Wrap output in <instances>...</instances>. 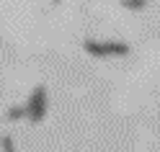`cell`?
<instances>
[{
    "instance_id": "1",
    "label": "cell",
    "mask_w": 160,
    "mask_h": 152,
    "mask_svg": "<svg viewBox=\"0 0 160 152\" xmlns=\"http://www.w3.org/2000/svg\"><path fill=\"white\" fill-rule=\"evenodd\" d=\"M83 49L91 57H124V54H129V47L122 42H93V39H85Z\"/></svg>"
},
{
    "instance_id": "5",
    "label": "cell",
    "mask_w": 160,
    "mask_h": 152,
    "mask_svg": "<svg viewBox=\"0 0 160 152\" xmlns=\"http://www.w3.org/2000/svg\"><path fill=\"white\" fill-rule=\"evenodd\" d=\"M0 150H3V152H16V147H13V142L8 139V137H3V139H0Z\"/></svg>"
},
{
    "instance_id": "6",
    "label": "cell",
    "mask_w": 160,
    "mask_h": 152,
    "mask_svg": "<svg viewBox=\"0 0 160 152\" xmlns=\"http://www.w3.org/2000/svg\"><path fill=\"white\" fill-rule=\"evenodd\" d=\"M52 3H54V5H57V3H62V0H52Z\"/></svg>"
},
{
    "instance_id": "2",
    "label": "cell",
    "mask_w": 160,
    "mask_h": 152,
    "mask_svg": "<svg viewBox=\"0 0 160 152\" xmlns=\"http://www.w3.org/2000/svg\"><path fill=\"white\" fill-rule=\"evenodd\" d=\"M28 121L31 124H42L44 121V114H47V90L44 85H36L31 98H28Z\"/></svg>"
},
{
    "instance_id": "4",
    "label": "cell",
    "mask_w": 160,
    "mask_h": 152,
    "mask_svg": "<svg viewBox=\"0 0 160 152\" xmlns=\"http://www.w3.org/2000/svg\"><path fill=\"white\" fill-rule=\"evenodd\" d=\"M124 8H129V11H142L145 8V0H122Z\"/></svg>"
},
{
    "instance_id": "3",
    "label": "cell",
    "mask_w": 160,
    "mask_h": 152,
    "mask_svg": "<svg viewBox=\"0 0 160 152\" xmlns=\"http://www.w3.org/2000/svg\"><path fill=\"white\" fill-rule=\"evenodd\" d=\"M5 116H8V121H21V119H28V106H11Z\"/></svg>"
}]
</instances>
